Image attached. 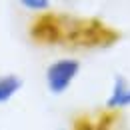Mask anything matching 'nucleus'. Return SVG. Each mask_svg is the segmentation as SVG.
I'll use <instances>...</instances> for the list:
<instances>
[{
  "mask_svg": "<svg viewBox=\"0 0 130 130\" xmlns=\"http://www.w3.org/2000/svg\"><path fill=\"white\" fill-rule=\"evenodd\" d=\"M122 128V112L108 110V108H100L96 112H84L78 114L70 130H120Z\"/></svg>",
  "mask_w": 130,
  "mask_h": 130,
  "instance_id": "3",
  "label": "nucleus"
},
{
  "mask_svg": "<svg viewBox=\"0 0 130 130\" xmlns=\"http://www.w3.org/2000/svg\"><path fill=\"white\" fill-rule=\"evenodd\" d=\"M104 108L116 110V112H124V110L130 108V80L126 76L114 74L108 98L104 102Z\"/></svg>",
  "mask_w": 130,
  "mask_h": 130,
  "instance_id": "4",
  "label": "nucleus"
},
{
  "mask_svg": "<svg viewBox=\"0 0 130 130\" xmlns=\"http://www.w3.org/2000/svg\"><path fill=\"white\" fill-rule=\"evenodd\" d=\"M28 36L38 46L72 50H106L120 42L122 32L96 16H76L46 10L32 18Z\"/></svg>",
  "mask_w": 130,
  "mask_h": 130,
  "instance_id": "1",
  "label": "nucleus"
},
{
  "mask_svg": "<svg viewBox=\"0 0 130 130\" xmlns=\"http://www.w3.org/2000/svg\"><path fill=\"white\" fill-rule=\"evenodd\" d=\"M24 80L14 72H4L0 74V104H8L12 98L22 90Z\"/></svg>",
  "mask_w": 130,
  "mask_h": 130,
  "instance_id": "5",
  "label": "nucleus"
},
{
  "mask_svg": "<svg viewBox=\"0 0 130 130\" xmlns=\"http://www.w3.org/2000/svg\"><path fill=\"white\" fill-rule=\"evenodd\" d=\"M82 70L78 58H56L44 70V84L52 96H62L70 90Z\"/></svg>",
  "mask_w": 130,
  "mask_h": 130,
  "instance_id": "2",
  "label": "nucleus"
},
{
  "mask_svg": "<svg viewBox=\"0 0 130 130\" xmlns=\"http://www.w3.org/2000/svg\"><path fill=\"white\" fill-rule=\"evenodd\" d=\"M18 4L32 14H40L52 8V0H18Z\"/></svg>",
  "mask_w": 130,
  "mask_h": 130,
  "instance_id": "6",
  "label": "nucleus"
}]
</instances>
